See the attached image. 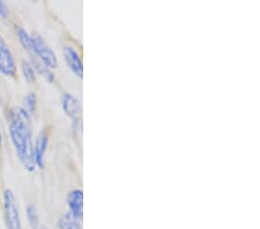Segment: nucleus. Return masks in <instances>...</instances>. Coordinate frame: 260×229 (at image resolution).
Returning a JSON list of instances; mask_svg holds the SVG:
<instances>
[{"instance_id": "1", "label": "nucleus", "mask_w": 260, "mask_h": 229, "mask_svg": "<svg viewBox=\"0 0 260 229\" xmlns=\"http://www.w3.org/2000/svg\"><path fill=\"white\" fill-rule=\"evenodd\" d=\"M8 131L20 162L28 172H34L36 166L34 161L32 119L22 107H15L11 110Z\"/></svg>"}, {"instance_id": "2", "label": "nucleus", "mask_w": 260, "mask_h": 229, "mask_svg": "<svg viewBox=\"0 0 260 229\" xmlns=\"http://www.w3.org/2000/svg\"><path fill=\"white\" fill-rule=\"evenodd\" d=\"M31 41H32V49H34V56L37 57L39 59L43 62L44 65H47L50 70L57 69L59 65L58 58L56 53L52 51V49L49 47V44L43 40L39 32L34 31L30 34Z\"/></svg>"}, {"instance_id": "3", "label": "nucleus", "mask_w": 260, "mask_h": 229, "mask_svg": "<svg viewBox=\"0 0 260 229\" xmlns=\"http://www.w3.org/2000/svg\"><path fill=\"white\" fill-rule=\"evenodd\" d=\"M4 203V216H5V222L7 229H23L22 221L16 203L14 192L11 189H6L3 194Z\"/></svg>"}, {"instance_id": "4", "label": "nucleus", "mask_w": 260, "mask_h": 229, "mask_svg": "<svg viewBox=\"0 0 260 229\" xmlns=\"http://www.w3.org/2000/svg\"><path fill=\"white\" fill-rule=\"evenodd\" d=\"M0 73L12 79H15L18 76L14 56L11 51L10 45L2 35H0Z\"/></svg>"}, {"instance_id": "5", "label": "nucleus", "mask_w": 260, "mask_h": 229, "mask_svg": "<svg viewBox=\"0 0 260 229\" xmlns=\"http://www.w3.org/2000/svg\"><path fill=\"white\" fill-rule=\"evenodd\" d=\"M61 107L65 114L72 119L74 124V130L77 131V126L80 125L81 115V103L79 100L70 93H64L61 96Z\"/></svg>"}, {"instance_id": "6", "label": "nucleus", "mask_w": 260, "mask_h": 229, "mask_svg": "<svg viewBox=\"0 0 260 229\" xmlns=\"http://www.w3.org/2000/svg\"><path fill=\"white\" fill-rule=\"evenodd\" d=\"M49 144V135L47 130H42L34 141V161L37 168L44 167V155Z\"/></svg>"}, {"instance_id": "7", "label": "nucleus", "mask_w": 260, "mask_h": 229, "mask_svg": "<svg viewBox=\"0 0 260 229\" xmlns=\"http://www.w3.org/2000/svg\"><path fill=\"white\" fill-rule=\"evenodd\" d=\"M64 58L67 66L70 70L77 76L78 78L82 79L83 77V62L81 60V57L77 51V49L71 45H66L64 48Z\"/></svg>"}, {"instance_id": "8", "label": "nucleus", "mask_w": 260, "mask_h": 229, "mask_svg": "<svg viewBox=\"0 0 260 229\" xmlns=\"http://www.w3.org/2000/svg\"><path fill=\"white\" fill-rule=\"evenodd\" d=\"M67 205L69 212L79 219H82L83 215V192L80 189H74L70 191L67 195Z\"/></svg>"}, {"instance_id": "9", "label": "nucleus", "mask_w": 260, "mask_h": 229, "mask_svg": "<svg viewBox=\"0 0 260 229\" xmlns=\"http://www.w3.org/2000/svg\"><path fill=\"white\" fill-rule=\"evenodd\" d=\"M57 223L59 229H82L81 219L77 218V216L73 215L69 211L64 215L60 216Z\"/></svg>"}, {"instance_id": "10", "label": "nucleus", "mask_w": 260, "mask_h": 229, "mask_svg": "<svg viewBox=\"0 0 260 229\" xmlns=\"http://www.w3.org/2000/svg\"><path fill=\"white\" fill-rule=\"evenodd\" d=\"M15 34H16V36H18L21 45H22L23 49L29 53V57L34 56L32 41H31L30 34H29V32L23 27L18 26V24L15 26Z\"/></svg>"}, {"instance_id": "11", "label": "nucleus", "mask_w": 260, "mask_h": 229, "mask_svg": "<svg viewBox=\"0 0 260 229\" xmlns=\"http://www.w3.org/2000/svg\"><path fill=\"white\" fill-rule=\"evenodd\" d=\"M32 66V69L35 70L36 73H39L40 76L43 77L45 80L49 82L54 81V76L52 73V70H50L47 65H44L37 57H30V61H29Z\"/></svg>"}, {"instance_id": "12", "label": "nucleus", "mask_w": 260, "mask_h": 229, "mask_svg": "<svg viewBox=\"0 0 260 229\" xmlns=\"http://www.w3.org/2000/svg\"><path fill=\"white\" fill-rule=\"evenodd\" d=\"M21 66V72H22L23 78L26 79V81L29 83H34L36 81V72L35 70L32 69V66L29 60L22 59L20 62Z\"/></svg>"}, {"instance_id": "13", "label": "nucleus", "mask_w": 260, "mask_h": 229, "mask_svg": "<svg viewBox=\"0 0 260 229\" xmlns=\"http://www.w3.org/2000/svg\"><path fill=\"white\" fill-rule=\"evenodd\" d=\"M26 215H27V220L30 227L32 229H37L40 226V216L39 213H37V208L35 207L34 204H29L26 208Z\"/></svg>"}, {"instance_id": "14", "label": "nucleus", "mask_w": 260, "mask_h": 229, "mask_svg": "<svg viewBox=\"0 0 260 229\" xmlns=\"http://www.w3.org/2000/svg\"><path fill=\"white\" fill-rule=\"evenodd\" d=\"M24 107H22L24 110H26L29 115L32 116L36 112V107H37V96L35 93H29L27 96L24 97Z\"/></svg>"}, {"instance_id": "15", "label": "nucleus", "mask_w": 260, "mask_h": 229, "mask_svg": "<svg viewBox=\"0 0 260 229\" xmlns=\"http://www.w3.org/2000/svg\"><path fill=\"white\" fill-rule=\"evenodd\" d=\"M8 16H10V11H8V7L6 6L5 3L0 2V18L3 20H6Z\"/></svg>"}, {"instance_id": "16", "label": "nucleus", "mask_w": 260, "mask_h": 229, "mask_svg": "<svg viewBox=\"0 0 260 229\" xmlns=\"http://www.w3.org/2000/svg\"><path fill=\"white\" fill-rule=\"evenodd\" d=\"M37 229H50V228L47 227V226H43V224H40L39 228H37Z\"/></svg>"}, {"instance_id": "17", "label": "nucleus", "mask_w": 260, "mask_h": 229, "mask_svg": "<svg viewBox=\"0 0 260 229\" xmlns=\"http://www.w3.org/2000/svg\"><path fill=\"white\" fill-rule=\"evenodd\" d=\"M3 145V135H2V131H0V147H2Z\"/></svg>"}]
</instances>
